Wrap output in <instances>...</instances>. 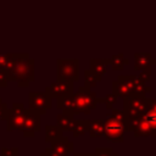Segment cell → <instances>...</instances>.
Returning a JSON list of instances; mask_svg holds the SVG:
<instances>
[{
    "label": "cell",
    "instance_id": "1",
    "mask_svg": "<svg viewBox=\"0 0 156 156\" xmlns=\"http://www.w3.org/2000/svg\"><path fill=\"white\" fill-rule=\"evenodd\" d=\"M6 76L9 82H16L18 87H28L35 79V61L28 54H13Z\"/></svg>",
    "mask_w": 156,
    "mask_h": 156
},
{
    "label": "cell",
    "instance_id": "2",
    "mask_svg": "<svg viewBox=\"0 0 156 156\" xmlns=\"http://www.w3.org/2000/svg\"><path fill=\"white\" fill-rule=\"evenodd\" d=\"M74 99V115H89L91 110H94L98 105V96L94 91L90 90V88L87 87H79L78 91L73 93Z\"/></svg>",
    "mask_w": 156,
    "mask_h": 156
},
{
    "label": "cell",
    "instance_id": "3",
    "mask_svg": "<svg viewBox=\"0 0 156 156\" xmlns=\"http://www.w3.org/2000/svg\"><path fill=\"white\" fill-rule=\"evenodd\" d=\"M56 77L58 80L78 82L79 80V60L78 58H57Z\"/></svg>",
    "mask_w": 156,
    "mask_h": 156
},
{
    "label": "cell",
    "instance_id": "4",
    "mask_svg": "<svg viewBox=\"0 0 156 156\" xmlns=\"http://www.w3.org/2000/svg\"><path fill=\"white\" fill-rule=\"evenodd\" d=\"M126 132V121L116 119L112 116H108L104 121V135L107 141L112 143H123Z\"/></svg>",
    "mask_w": 156,
    "mask_h": 156
},
{
    "label": "cell",
    "instance_id": "5",
    "mask_svg": "<svg viewBox=\"0 0 156 156\" xmlns=\"http://www.w3.org/2000/svg\"><path fill=\"white\" fill-rule=\"evenodd\" d=\"M146 110V95L129 94L123 98V113L124 117L141 115Z\"/></svg>",
    "mask_w": 156,
    "mask_h": 156
},
{
    "label": "cell",
    "instance_id": "6",
    "mask_svg": "<svg viewBox=\"0 0 156 156\" xmlns=\"http://www.w3.org/2000/svg\"><path fill=\"white\" fill-rule=\"evenodd\" d=\"M24 105L22 102H13L12 107L9 108L7 116H6V130L13 132V130H21L23 122H24Z\"/></svg>",
    "mask_w": 156,
    "mask_h": 156
},
{
    "label": "cell",
    "instance_id": "7",
    "mask_svg": "<svg viewBox=\"0 0 156 156\" xmlns=\"http://www.w3.org/2000/svg\"><path fill=\"white\" fill-rule=\"evenodd\" d=\"M52 107V99L45 91H30L28 94V108L37 111L39 115H45Z\"/></svg>",
    "mask_w": 156,
    "mask_h": 156
},
{
    "label": "cell",
    "instance_id": "8",
    "mask_svg": "<svg viewBox=\"0 0 156 156\" xmlns=\"http://www.w3.org/2000/svg\"><path fill=\"white\" fill-rule=\"evenodd\" d=\"M40 116L37 111L26 108L24 111V122L22 126L21 132L26 138H33L35 133L40 130Z\"/></svg>",
    "mask_w": 156,
    "mask_h": 156
},
{
    "label": "cell",
    "instance_id": "9",
    "mask_svg": "<svg viewBox=\"0 0 156 156\" xmlns=\"http://www.w3.org/2000/svg\"><path fill=\"white\" fill-rule=\"evenodd\" d=\"M45 93H48V95L52 99H58V98H65L68 95H72L74 93V84L73 82H68V80H55L52 82L50 85H48L44 90Z\"/></svg>",
    "mask_w": 156,
    "mask_h": 156
},
{
    "label": "cell",
    "instance_id": "10",
    "mask_svg": "<svg viewBox=\"0 0 156 156\" xmlns=\"http://www.w3.org/2000/svg\"><path fill=\"white\" fill-rule=\"evenodd\" d=\"M117 78L122 79L130 89V94H139V95H146V93H150L151 91V88L147 87L145 83H143L138 76L135 74H128V76H124V74H121L118 76Z\"/></svg>",
    "mask_w": 156,
    "mask_h": 156
},
{
    "label": "cell",
    "instance_id": "11",
    "mask_svg": "<svg viewBox=\"0 0 156 156\" xmlns=\"http://www.w3.org/2000/svg\"><path fill=\"white\" fill-rule=\"evenodd\" d=\"M57 156H71L74 151V144L69 141L66 136H62L61 139L51 143L50 146Z\"/></svg>",
    "mask_w": 156,
    "mask_h": 156
},
{
    "label": "cell",
    "instance_id": "12",
    "mask_svg": "<svg viewBox=\"0 0 156 156\" xmlns=\"http://www.w3.org/2000/svg\"><path fill=\"white\" fill-rule=\"evenodd\" d=\"M156 63V58H152L150 52H136L134 54V69L143 71L145 68H151Z\"/></svg>",
    "mask_w": 156,
    "mask_h": 156
},
{
    "label": "cell",
    "instance_id": "13",
    "mask_svg": "<svg viewBox=\"0 0 156 156\" xmlns=\"http://www.w3.org/2000/svg\"><path fill=\"white\" fill-rule=\"evenodd\" d=\"M56 107L58 110H61L63 113L71 115V116H76L74 115V99H73V94L65 96V98H58L56 99Z\"/></svg>",
    "mask_w": 156,
    "mask_h": 156
},
{
    "label": "cell",
    "instance_id": "14",
    "mask_svg": "<svg viewBox=\"0 0 156 156\" xmlns=\"http://www.w3.org/2000/svg\"><path fill=\"white\" fill-rule=\"evenodd\" d=\"M108 65H110V58H91L89 61V69H91L98 76L102 77L106 73Z\"/></svg>",
    "mask_w": 156,
    "mask_h": 156
},
{
    "label": "cell",
    "instance_id": "15",
    "mask_svg": "<svg viewBox=\"0 0 156 156\" xmlns=\"http://www.w3.org/2000/svg\"><path fill=\"white\" fill-rule=\"evenodd\" d=\"M88 133L91 138H100L104 135V121L102 119H87Z\"/></svg>",
    "mask_w": 156,
    "mask_h": 156
},
{
    "label": "cell",
    "instance_id": "16",
    "mask_svg": "<svg viewBox=\"0 0 156 156\" xmlns=\"http://www.w3.org/2000/svg\"><path fill=\"white\" fill-rule=\"evenodd\" d=\"M112 94L117 98H126L130 94V89L122 79L117 78L112 82Z\"/></svg>",
    "mask_w": 156,
    "mask_h": 156
},
{
    "label": "cell",
    "instance_id": "17",
    "mask_svg": "<svg viewBox=\"0 0 156 156\" xmlns=\"http://www.w3.org/2000/svg\"><path fill=\"white\" fill-rule=\"evenodd\" d=\"M73 121H74V116L67 115V113H58L56 116V122L57 126L61 128L62 132H71L72 126H73Z\"/></svg>",
    "mask_w": 156,
    "mask_h": 156
},
{
    "label": "cell",
    "instance_id": "18",
    "mask_svg": "<svg viewBox=\"0 0 156 156\" xmlns=\"http://www.w3.org/2000/svg\"><path fill=\"white\" fill-rule=\"evenodd\" d=\"M63 136V132L61 130V128L56 124V126H46L45 127V141L46 143H54L58 139H61Z\"/></svg>",
    "mask_w": 156,
    "mask_h": 156
},
{
    "label": "cell",
    "instance_id": "19",
    "mask_svg": "<svg viewBox=\"0 0 156 156\" xmlns=\"http://www.w3.org/2000/svg\"><path fill=\"white\" fill-rule=\"evenodd\" d=\"M128 63H129V60L126 58L124 54H122V52L116 54L110 58V65L113 71H122V69H124V67Z\"/></svg>",
    "mask_w": 156,
    "mask_h": 156
},
{
    "label": "cell",
    "instance_id": "20",
    "mask_svg": "<svg viewBox=\"0 0 156 156\" xmlns=\"http://www.w3.org/2000/svg\"><path fill=\"white\" fill-rule=\"evenodd\" d=\"M141 117L150 126V136L156 138V112L151 111V110H145L141 113Z\"/></svg>",
    "mask_w": 156,
    "mask_h": 156
},
{
    "label": "cell",
    "instance_id": "21",
    "mask_svg": "<svg viewBox=\"0 0 156 156\" xmlns=\"http://www.w3.org/2000/svg\"><path fill=\"white\" fill-rule=\"evenodd\" d=\"M101 77L98 76L96 73H94L91 69L87 68L84 71V87L87 88H94L98 85V83L101 82Z\"/></svg>",
    "mask_w": 156,
    "mask_h": 156
},
{
    "label": "cell",
    "instance_id": "22",
    "mask_svg": "<svg viewBox=\"0 0 156 156\" xmlns=\"http://www.w3.org/2000/svg\"><path fill=\"white\" fill-rule=\"evenodd\" d=\"M73 136L78 138L84 135L88 132V124H87V119H74L73 121V126L71 129Z\"/></svg>",
    "mask_w": 156,
    "mask_h": 156
},
{
    "label": "cell",
    "instance_id": "23",
    "mask_svg": "<svg viewBox=\"0 0 156 156\" xmlns=\"http://www.w3.org/2000/svg\"><path fill=\"white\" fill-rule=\"evenodd\" d=\"M13 58V54H0V71L7 72Z\"/></svg>",
    "mask_w": 156,
    "mask_h": 156
},
{
    "label": "cell",
    "instance_id": "24",
    "mask_svg": "<svg viewBox=\"0 0 156 156\" xmlns=\"http://www.w3.org/2000/svg\"><path fill=\"white\" fill-rule=\"evenodd\" d=\"M116 102H117V96H115L112 93L107 94L105 98L98 99V104H105L106 108H110V110H112V107L115 106Z\"/></svg>",
    "mask_w": 156,
    "mask_h": 156
},
{
    "label": "cell",
    "instance_id": "25",
    "mask_svg": "<svg viewBox=\"0 0 156 156\" xmlns=\"http://www.w3.org/2000/svg\"><path fill=\"white\" fill-rule=\"evenodd\" d=\"M90 156H118L113 152L112 147H96L94 152H90Z\"/></svg>",
    "mask_w": 156,
    "mask_h": 156
},
{
    "label": "cell",
    "instance_id": "26",
    "mask_svg": "<svg viewBox=\"0 0 156 156\" xmlns=\"http://www.w3.org/2000/svg\"><path fill=\"white\" fill-rule=\"evenodd\" d=\"M138 78H139L143 83L146 84V83L150 80V78H151V68H145V69L140 71V73L138 74Z\"/></svg>",
    "mask_w": 156,
    "mask_h": 156
},
{
    "label": "cell",
    "instance_id": "27",
    "mask_svg": "<svg viewBox=\"0 0 156 156\" xmlns=\"http://www.w3.org/2000/svg\"><path fill=\"white\" fill-rule=\"evenodd\" d=\"M1 156H18V149L17 147H2Z\"/></svg>",
    "mask_w": 156,
    "mask_h": 156
},
{
    "label": "cell",
    "instance_id": "28",
    "mask_svg": "<svg viewBox=\"0 0 156 156\" xmlns=\"http://www.w3.org/2000/svg\"><path fill=\"white\" fill-rule=\"evenodd\" d=\"M7 112H9L7 104H6V102H4V101H2V99H0V121H5V119H6Z\"/></svg>",
    "mask_w": 156,
    "mask_h": 156
},
{
    "label": "cell",
    "instance_id": "29",
    "mask_svg": "<svg viewBox=\"0 0 156 156\" xmlns=\"http://www.w3.org/2000/svg\"><path fill=\"white\" fill-rule=\"evenodd\" d=\"M146 110H151L156 112V99L146 98Z\"/></svg>",
    "mask_w": 156,
    "mask_h": 156
},
{
    "label": "cell",
    "instance_id": "30",
    "mask_svg": "<svg viewBox=\"0 0 156 156\" xmlns=\"http://www.w3.org/2000/svg\"><path fill=\"white\" fill-rule=\"evenodd\" d=\"M7 76H6V72H2L0 71V87H5L7 84Z\"/></svg>",
    "mask_w": 156,
    "mask_h": 156
},
{
    "label": "cell",
    "instance_id": "31",
    "mask_svg": "<svg viewBox=\"0 0 156 156\" xmlns=\"http://www.w3.org/2000/svg\"><path fill=\"white\" fill-rule=\"evenodd\" d=\"M72 156H90V152H88V154H84V152H79V154H72Z\"/></svg>",
    "mask_w": 156,
    "mask_h": 156
},
{
    "label": "cell",
    "instance_id": "32",
    "mask_svg": "<svg viewBox=\"0 0 156 156\" xmlns=\"http://www.w3.org/2000/svg\"><path fill=\"white\" fill-rule=\"evenodd\" d=\"M39 156H49V155H48V154H45V152H41Z\"/></svg>",
    "mask_w": 156,
    "mask_h": 156
}]
</instances>
